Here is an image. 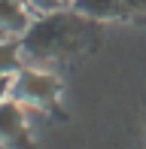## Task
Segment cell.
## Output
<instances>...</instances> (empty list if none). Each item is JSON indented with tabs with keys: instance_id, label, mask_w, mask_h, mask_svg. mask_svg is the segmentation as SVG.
<instances>
[{
	"instance_id": "6",
	"label": "cell",
	"mask_w": 146,
	"mask_h": 149,
	"mask_svg": "<svg viewBox=\"0 0 146 149\" xmlns=\"http://www.w3.org/2000/svg\"><path fill=\"white\" fill-rule=\"evenodd\" d=\"M18 70V43L0 40V76H12Z\"/></svg>"
},
{
	"instance_id": "2",
	"label": "cell",
	"mask_w": 146,
	"mask_h": 149,
	"mask_svg": "<svg viewBox=\"0 0 146 149\" xmlns=\"http://www.w3.org/2000/svg\"><path fill=\"white\" fill-rule=\"evenodd\" d=\"M18 100H34V104H52L58 97V79L49 73H37V70H22L12 82Z\"/></svg>"
},
{
	"instance_id": "5",
	"label": "cell",
	"mask_w": 146,
	"mask_h": 149,
	"mask_svg": "<svg viewBox=\"0 0 146 149\" xmlns=\"http://www.w3.org/2000/svg\"><path fill=\"white\" fill-rule=\"evenodd\" d=\"M73 6L85 18H113L122 12V0H76Z\"/></svg>"
},
{
	"instance_id": "9",
	"label": "cell",
	"mask_w": 146,
	"mask_h": 149,
	"mask_svg": "<svg viewBox=\"0 0 146 149\" xmlns=\"http://www.w3.org/2000/svg\"><path fill=\"white\" fill-rule=\"evenodd\" d=\"M122 9H140V12H146V0H122Z\"/></svg>"
},
{
	"instance_id": "10",
	"label": "cell",
	"mask_w": 146,
	"mask_h": 149,
	"mask_svg": "<svg viewBox=\"0 0 146 149\" xmlns=\"http://www.w3.org/2000/svg\"><path fill=\"white\" fill-rule=\"evenodd\" d=\"M64 3H76V0H64Z\"/></svg>"
},
{
	"instance_id": "8",
	"label": "cell",
	"mask_w": 146,
	"mask_h": 149,
	"mask_svg": "<svg viewBox=\"0 0 146 149\" xmlns=\"http://www.w3.org/2000/svg\"><path fill=\"white\" fill-rule=\"evenodd\" d=\"M12 82H15L12 76H0V104H3V100H6V94L12 91Z\"/></svg>"
},
{
	"instance_id": "4",
	"label": "cell",
	"mask_w": 146,
	"mask_h": 149,
	"mask_svg": "<svg viewBox=\"0 0 146 149\" xmlns=\"http://www.w3.org/2000/svg\"><path fill=\"white\" fill-rule=\"evenodd\" d=\"M0 140H9V143L24 140V110L15 100L0 104Z\"/></svg>"
},
{
	"instance_id": "7",
	"label": "cell",
	"mask_w": 146,
	"mask_h": 149,
	"mask_svg": "<svg viewBox=\"0 0 146 149\" xmlns=\"http://www.w3.org/2000/svg\"><path fill=\"white\" fill-rule=\"evenodd\" d=\"M24 3L34 6L37 12H46V15H49V12H58V9H61L64 0H24Z\"/></svg>"
},
{
	"instance_id": "3",
	"label": "cell",
	"mask_w": 146,
	"mask_h": 149,
	"mask_svg": "<svg viewBox=\"0 0 146 149\" xmlns=\"http://www.w3.org/2000/svg\"><path fill=\"white\" fill-rule=\"evenodd\" d=\"M31 28L28 9H24V0H0V33L12 37V33H22Z\"/></svg>"
},
{
	"instance_id": "1",
	"label": "cell",
	"mask_w": 146,
	"mask_h": 149,
	"mask_svg": "<svg viewBox=\"0 0 146 149\" xmlns=\"http://www.w3.org/2000/svg\"><path fill=\"white\" fill-rule=\"evenodd\" d=\"M82 22L73 15H61V12H49L43 22L31 24L22 37V46L28 55L34 58H52V55H61V52L73 49L82 37Z\"/></svg>"
}]
</instances>
